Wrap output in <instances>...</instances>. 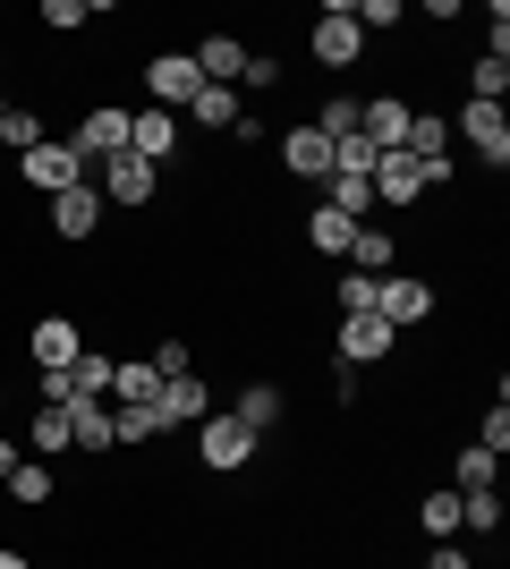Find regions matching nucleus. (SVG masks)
Here are the masks:
<instances>
[{
	"instance_id": "nucleus-44",
	"label": "nucleus",
	"mask_w": 510,
	"mask_h": 569,
	"mask_svg": "<svg viewBox=\"0 0 510 569\" xmlns=\"http://www.w3.org/2000/svg\"><path fill=\"white\" fill-rule=\"evenodd\" d=\"M0 119H9V94H0Z\"/></svg>"
},
{
	"instance_id": "nucleus-28",
	"label": "nucleus",
	"mask_w": 510,
	"mask_h": 569,
	"mask_svg": "<svg viewBox=\"0 0 510 569\" xmlns=\"http://www.w3.org/2000/svg\"><path fill=\"white\" fill-rule=\"evenodd\" d=\"M0 144H9V153H18V162H26V153L43 144V119L26 111V102H9V119H0Z\"/></svg>"
},
{
	"instance_id": "nucleus-7",
	"label": "nucleus",
	"mask_w": 510,
	"mask_h": 569,
	"mask_svg": "<svg viewBox=\"0 0 510 569\" xmlns=\"http://www.w3.org/2000/svg\"><path fill=\"white\" fill-rule=\"evenodd\" d=\"M391 349H400V332L383 315H340V366H383Z\"/></svg>"
},
{
	"instance_id": "nucleus-9",
	"label": "nucleus",
	"mask_w": 510,
	"mask_h": 569,
	"mask_svg": "<svg viewBox=\"0 0 510 569\" xmlns=\"http://www.w3.org/2000/svg\"><path fill=\"white\" fill-rule=\"evenodd\" d=\"M153 179H162L153 162H137V153H111L94 196H102V204H153Z\"/></svg>"
},
{
	"instance_id": "nucleus-43",
	"label": "nucleus",
	"mask_w": 510,
	"mask_h": 569,
	"mask_svg": "<svg viewBox=\"0 0 510 569\" xmlns=\"http://www.w3.org/2000/svg\"><path fill=\"white\" fill-rule=\"evenodd\" d=\"M0 569H34V561H26V552H18V545H0Z\"/></svg>"
},
{
	"instance_id": "nucleus-41",
	"label": "nucleus",
	"mask_w": 510,
	"mask_h": 569,
	"mask_svg": "<svg viewBox=\"0 0 510 569\" xmlns=\"http://www.w3.org/2000/svg\"><path fill=\"white\" fill-rule=\"evenodd\" d=\"M426 569H477V561H468L460 545H434V561H426Z\"/></svg>"
},
{
	"instance_id": "nucleus-6",
	"label": "nucleus",
	"mask_w": 510,
	"mask_h": 569,
	"mask_svg": "<svg viewBox=\"0 0 510 569\" xmlns=\"http://www.w3.org/2000/svg\"><path fill=\"white\" fill-rule=\"evenodd\" d=\"M374 315H383L391 332H409V323H426V315H434V289L409 281V272H383V289H374Z\"/></svg>"
},
{
	"instance_id": "nucleus-34",
	"label": "nucleus",
	"mask_w": 510,
	"mask_h": 569,
	"mask_svg": "<svg viewBox=\"0 0 510 569\" xmlns=\"http://www.w3.org/2000/svg\"><path fill=\"white\" fill-rule=\"evenodd\" d=\"M468 86H477V94H468V102H502V94H510V60H493V51H486Z\"/></svg>"
},
{
	"instance_id": "nucleus-25",
	"label": "nucleus",
	"mask_w": 510,
	"mask_h": 569,
	"mask_svg": "<svg viewBox=\"0 0 510 569\" xmlns=\"http://www.w3.org/2000/svg\"><path fill=\"white\" fill-rule=\"evenodd\" d=\"M188 119L196 128H239V94H230V86H204V94L188 102Z\"/></svg>"
},
{
	"instance_id": "nucleus-3",
	"label": "nucleus",
	"mask_w": 510,
	"mask_h": 569,
	"mask_svg": "<svg viewBox=\"0 0 510 569\" xmlns=\"http://www.w3.org/2000/svg\"><path fill=\"white\" fill-rule=\"evenodd\" d=\"M146 94H153V111H188V102L204 94V77H196V60H188V51H153Z\"/></svg>"
},
{
	"instance_id": "nucleus-10",
	"label": "nucleus",
	"mask_w": 510,
	"mask_h": 569,
	"mask_svg": "<svg viewBox=\"0 0 510 569\" xmlns=\"http://www.w3.org/2000/svg\"><path fill=\"white\" fill-rule=\"evenodd\" d=\"M153 417H162V433H170V426H204V417H213V400H204V382H196V375H162Z\"/></svg>"
},
{
	"instance_id": "nucleus-13",
	"label": "nucleus",
	"mask_w": 510,
	"mask_h": 569,
	"mask_svg": "<svg viewBox=\"0 0 510 569\" xmlns=\"http://www.w3.org/2000/svg\"><path fill=\"white\" fill-rule=\"evenodd\" d=\"M358 137L374 144V153H400V144H409V102H400V94H374L358 111Z\"/></svg>"
},
{
	"instance_id": "nucleus-11",
	"label": "nucleus",
	"mask_w": 510,
	"mask_h": 569,
	"mask_svg": "<svg viewBox=\"0 0 510 569\" xmlns=\"http://www.w3.org/2000/svg\"><path fill=\"white\" fill-rule=\"evenodd\" d=\"M128 153L162 170L170 153H179V119H170V111H153V102H146V111H128Z\"/></svg>"
},
{
	"instance_id": "nucleus-17",
	"label": "nucleus",
	"mask_w": 510,
	"mask_h": 569,
	"mask_svg": "<svg viewBox=\"0 0 510 569\" xmlns=\"http://www.w3.org/2000/svg\"><path fill=\"white\" fill-rule=\"evenodd\" d=\"M51 230H60V238H94V230H102V196H94V188L51 196Z\"/></svg>"
},
{
	"instance_id": "nucleus-30",
	"label": "nucleus",
	"mask_w": 510,
	"mask_h": 569,
	"mask_svg": "<svg viewBox=\"0 0 510 569\" xmlns=\"http://www.w3.org/2000/svg\"><path fill=\"white\" fill-rule=\"evenodd\" d=\"M111 366H120V357H77V366H69L77 400H111Z\"/></svg>"
},
{
	"instance_id": "nucleus-20",
	"label": "nucleus",
	"mask_w": 510,
	"mask_h": 569,
	"mask_svg": "<svg viewBox=\"0 0 510 569\" xmlns=\"http://www.w3.org/2000/svg\"><path fill=\"white\" fill-rule=\"evenodd\" d=\"M391 256H400V238H391V230H374V221H358V238H349V272H374V281H383V272H391Z\"/></svg>"
},
{
	"instance_id": "nucleus-36",
	"label": "nucleus",
	"mask_w": 510,
	"mask_h": 569,
	"mask_svg": "<svg viewBox=\"0 0 510 569\" xmlns=\"http://www.w3.org/2000/svg\"><path fill=\"white\" fill-rule=\"evenodd\" d=\"M460 527L493 536V527H502V501H493V493H460Z\"/></svg>"
},
{
	"instance_id": "nucleus-37",
	"label": "nucleus",
	"mask_w": 510,
	"mask_h": 569,
	"mask_svg": "<svg viewBox=\"0 0 510 569\" xmlns=\"http://www.w3.org/2000/svg\"><path fill=\"white\" fill-rule=\"evenodd\" d=\"M43 408H77V375H69V366H51V375H43Z\"/></svg>"
},
{
	"instance_id": "nucleus-24",
	"label": "nucleus",
	"mask_w": 510,
	"mask_h": 569,
	"mask_svg": "<svg viewBox=\"0 0 510 569\" xmlns=\"http://www.w3.org/2000/svg\"><path fill=\"white\" fill-rule=\"evenodd\" d=\"M493 468H502V459H493L486 442H468V451H460V476H451V493H493Z\"/></svg>"
},
{
	"instance_id": "nucleus-14",
	"label": "nucleus",
	"mask_w": 510,
	"mask_h": 569,
	"mask_svg": "<svg viewBox=\"0 0 510 569\" xmlns=\"http://www.w3.org/2000/svg\"><path fill=\"white\" fill-rule=\"evenodd\" d=\"M26 357H34V366H77V357H86V340H77V323L69 315H43V323H34V332H26Z\"/></svg>"
},
{
	"instance_id": "nucleus-8",
	"label": "nucleus",
	"mask_w": 510,
	"mask_h": 569,
	"mask_svg": "<svg viewBox=\"0 0 510 569\" xmlns=\"http://www.w3.org/2000/svg\"><path fill=\"white\" fill-rule=\"evenodd\" d=\"M77 153H86V162H111V153H128V111L120 102H94V111H86V128H77Z\"/></svg>"
},
{
	"instance_id": "nucleus-27",
	"label": "nucleus",
	"mask_w": 510,
	"mask_h": 569,
	"mask_svg": "<svg viewBox=\"0 0 510 569\" xmlns=\"http://www.w3.org/2000/svg\"><path fill=\"white\" fill-rule=\"evenodd\" d=\"M111 433H120V442H153V433H162L153 400H120V408H111Z\"/></svg>"
},
{
	"instance_id": "nucleus-33",
	"label": "nucleus",
	"mask_w": 510,
	"mask_h": 569,
	"mask_svg": "<svg viewBox=\"0 0 510 569\" xmlns=\"http://www.w3.org/2000/svg\"><path fill=\"white\" fill-rule=\"evenodd\" d=\"M417 519H426V536H460V493H426Z\"/></svg>"
},
{
	"instance_id": "nucleus-35",
	"label": "nucleus",
	"mask_w": 510,
	"mask_h": 569,
	"mask_svg": "<svg viewBox=\"0 0 510 569\" xmlns=\"http://www.w3.org/2000/svg\"><path fill=\"white\" fill-rule=\"evenodd\" d=\"M374 272H340V315H374Z\"/></svg>"
},
{
	"instance_id": "nucleus-39",
	"label": "nucleus",
	"mask_w": 510,
	"mask_h": 569,
	"mask_svg": "<svg viewBox=\"0 0 510 569\" xmlns=\"http://www.w3.org/2000/svg\"><path fill=\"white\" fill-rule=\"evenodd\" d=\"M477 442H486V451H493V459H502V451H510V408H486V433H477Z\"/></svg>"
},
{
	"instance_id": "nucleus-1",
	"label": "nucleus",
	"mask_w": 510,
	"mask_h": 569,
	"mask_svg": "<svg viewBox=\"0 0 510 569\" xmlns=\"http://www.w3.org/2000/svg\"><path fill=\"white\" fill-rule=\"evenodd\" d=\"M18 179H26V188H43V196H69V188H86V153H77V144H60V137H43V144L18 162Z\"/></svg>"
},
{
	"instance_id": "nucleus-29",
	"label": "nucleus",
	"mask_w": 510,
	"mask_h": 569,
	"mask_svg": "<svg viewBox=\"0 0 510 569\" xmlns=\"http://www.w3.org/2000/svg\"><path fill=\"white\" fill-rule=\"evenodd\" d=\"M153 391H162L153 357H137V366H111V400H153Z\"/></svg>"
},
{
	"instance_id": "nucleus-5",
	"label": "nucleus",
	"mask_w": 510,
	"mask_h": 569,
	"mask_svg": "<svg viewBox=\"0 0 510 569\" xmlns=\"http://www.w3.org/2000/svg\"><path fill=\"white\" fill-rule=\"evenodd\" d=\"M451 137H468L477 153H486L493 170L510 162V119H502V102H460V119H451Z\"/></svg>"
},
{
	"instance_id": "nucleus-31",
	"label": "nucleus",
	"mask_w": 510,
	"mask_h": 569,
	"mask_svg": "<svg viewBox=\"0 0 510 569\" xmlns=\"http://www.w3.org/2000/svg\"><path fill=\"white\" fill-rule=\"evenodd\" d=\"M9 501H51V468L43 459H18V468H9Z\"/></svg>"
},
{
	"instance_id": "nucleus-22",
	"label": "nucleus",
	"mask_w": 510,
	"mask_h": 569,
	"mask_svg": "<svg viewBox=\"0 0 510 569\" xmlns=\"http://www.w3.org/2000/svg\"><path fill=\"white\" fill-rule=\"evenodd\" d=\"M358 111H366L358 94H323V102H316V119H307V128H316L323 144H340V137H358Z\"/></svg>"
},
{
	"instance_id": "nucleus-38",
	"label": "nucleus",
	"mask_w": 510,
	"mask_h": 569,
	"mask_svg": "<svg viewBox=\"0 0 510 569\" xmlns=\"http://www.w3.org/2000/svg\"><path fill=\"white\" fill-rule=\"evenodd\" d=\"M43 26H51V34H77V26H86V9H77V0H43Z\"/></svg>"
},
{
	"instance_id": "nucleus-40",
	"label": "nucleus",
	"mask_w": 510,
	"mask_h": 569,
	"mask_svg": "<svg viewBox=\"0 0 510 569\" xmlns=\"http://www.w3.org/2000/svg\"><path fill=\"white\" fill-rule=\"evenodd\" d=\"M153 375H188V340H162V349H153Z\"/></svg>"
},
{
	"instance_id": "nucleus-42",
	"label": "nucleus",
	"mask_w": 510,
	"mask_h": 569,
	"mask_svg": "<svg viewBox=\"0 0 510 569\" xmlns=\"http://www.w3.org/2000/svg\"><path fill=\"white\" fill-rule=\"evenodd\" d=\"M9 468H18V442H9V433H0V485H9Z\"/></svg>"
},
{
	"instance_id": "nucleus-19",
	"label": "nucleus",
	"mask_w": 510,
	"mask_h": 569,
	"mask_svg": "<svg viewBox=\"0 0 510 569\" xmlns=\"http://www.w3.org/2000/svg\"><path fill=\"white\" fill-rule=\"evenodd\" d=\"M400 153H417V162H451V119L442 111H409V144Z\"/></svg>"
},
{
	"instance_id": "nucleus-21",
	"label": "nucleus",
	"mask_w": 510,
	"mask_h": 569,
	"mask_svg": "<svg viewBox=\"0 0 510 569\" xmlns=\"http://www.w3.org/2000/svg\"><path fill=\"white\" fill-rule=\"evenodd\" d=\"M323 204H332L340 221H366L374 213V188H366L358 170H332V179H323Z\"/></svg>"
},
{
	"instance_id": "nucleus-4",
	"label": "nucleus",
	"mask_w": 510,
	"mask_h": 569,
	"mask_svg": "<svg viewBox=\"0 0 510 569\" xmlns=\"http://www.w3.org/2000/svg\"><path fill=\"white\" fill-rule=\"evenodd\" d=\"M196 459H204V468H247V459H256V433L239 426V417H204V426H196Z\"/></svg>"
},
{
	"instance_id": "nucleus-2",
	"label": "nucleus",
	"mask_w": 510,
	"mask_h": 569,
	"mask_svg": "<svg viewBox=\"0 0 510 569\" xmlns=\"http://www.w3.org/2000/svg\"><path fill=\"white\" fill-rule=\"evenodd\" d=\"M366 188H374V204H391V213H409L417 196H426V162H417V153H374V170H366Z\"/></svg>"
},
{
	"instance_id": "nucleus-15",
	"label": "nucleus",
	"mask_w": 510,
	"mask_h": 569,
	"mask_svg": "<svg viewBox=\"0 0 510 569\" xmlns=\"http://www.w3.org/2000/svg\"><path fill=\"white\" fill-rule=\"evenodd\" d=\"M188 60H196V77H204V86H239V77H247V43H239V34H204Z\"/></svg>"
},
{
	"instance_id": "nucleus-18",
	"label": "nucleus",
	"mask_w": 510,
	"mask_h": 569,
	"mask_svg": "<svg viewBox=\"0 0 510 569\" xmlns=\"http://www.w3.org/2000/svg\"><path fill=\"white\" fill-rule=\"evenodd\" d=\"M120 433H111V408L102 400H77L69 408V451H111Z\"/></svg>"
},
{
	"instance_id": "nucleus-26",
	"label": "nucleus",
	"mask_w": 510,
	"mask_h": 569,
	"mask_svg": "<svg viewBox=\"0 0 510 569\" xmlns=\"http://www.w3.org/2000/svg\"><path fill=\"white\" fill-rule=\"evenodd\" d=\"M307 238H316L323 256H349V238H358V221H340L332 204H316V213H307Z\"/></svg>"
},
{
	"instance_id": "nucleus-12",
	"label": "nucleus",
	"mask_w": 510,
	"mask_h": 569,
	"mask_svg": "<svg viewBox=\"0 0 510 569\" xmlns=\"http://www.w3.org/2000/svg\"><path fill=\"white\" fill-rule=\"evenodd\" d=\"M323 60V69H358V51H366V34H358V18L349 9H323L316 18V43H307Z\"/></svg>"
},
{
	"instance_id": "nucleus-16",
	"label": "nucleus",
	"mask_w": 510,
	"mask_h": 569,
	"mask_svg": "<svg viewBox=\"0 0 510 569\" xmlns=\"http://www.w3.org/2000/svg\"><path fill=\"white\" fill-rule=\"evenodd\" d=\"M281 162H290V179H332V144L316 137V128H290V137H281Z\"/></svg>"
},
{
	"instance_id": "nucleus-23",
	"label": "nucleus",
	"mask_w": 510,
	"mask_h": 569,
	"mask_svg": "<svg viewBox=\"0 0 510 569\" xmlns=\"http://www.w3.org/2000/svg\"><path fill=\"white\" fill-rule=\"evenodd\" d=\"M230 417H239L247 433H272V426H281V391H272V382H247V391H239V408H230Z\"/></svg>"
},
{
	"instance_id": "nucleus-32",
	"label": "nucleus",
	"mask_w": 510,
	"mask_h": 569,
	"mask_svg": "<svg viewBox=\"0 0 510 569\" xmlns=\"http://www.w3.org/2000/svg\"><path fill=\"white\" fill-rule=\"evenodd\" d=\"M26 442H34V451H69V408H34V433H26Z\"/></svg>"
}]
</instances>
